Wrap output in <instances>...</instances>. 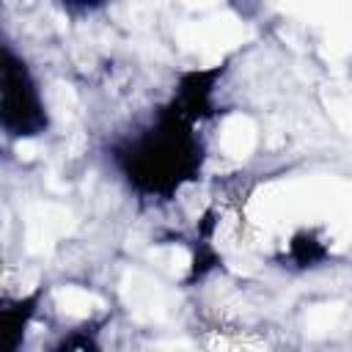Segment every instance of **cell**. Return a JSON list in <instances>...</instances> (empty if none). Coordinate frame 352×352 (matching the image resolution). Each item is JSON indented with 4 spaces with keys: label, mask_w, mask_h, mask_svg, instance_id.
Returning a JSON list of instances; mask_svg holds the SVG:
<instances>
[{
    "label": "cell",
    "mask_w": 352,
    "mask_h": 352,
    "mask_svg": "<svg viewBox=\"0 0 352 352\" xmlns=\"http://www.w3.org/2000/svg\"><path fill=\"white\" fill-rule=\"evenodd\" d=\"M118 294H121L129 316L138 322H146V324L168 322L179 302V297L170 289H165L157 278H151L143 270H124Z\"/></svg>",
    "instance_id": "1"
},
{
    "label": "cell",
    "mask_w": 352,
    "mask_h": 352,
    "mask_svg": "<svg viewBox=\"0 0 352 352\" xmlns=\"http://www.w3.org/2000/svg\"><path fill=\"white\" fill-rule=\"evenodd\" d=\"M74 228L77 220L72 209H66L63 204H52V201L33 204L25 212V248L33 256H44L55 248L60 236H69Z\"/></svg>",
    "instance_id": "2"
},
{
    "label": "cell",
    "mask_w": 352,
    "mask_h": 352,
    "mask_svg": "<svg viewBox=\"0 0 352 352\" xmlns=\"http://www.w3.org/2000/svg\"><path fill=\"white\" fill-rule=\"evenodd\" d=\"M256 132H258V129H256V124H253L250 116L231 113V116L223 121V126H220V146H223V151H226L228 157L245 160V157H250L253 148H256V138H258Z\"/></svg>",
    "instance_id": "3"
},
{
    "label": "cell",
    "mask_w": 352,
    "mask_h": 352,
    "mask_svg": "<svg viewBox=\"0 0 352 352\" xmlns=\"http://www.w3.org/2000/svg\"><path fill=\"white\" fill-rule=\"evenodd\" d=\"M52 300L60 308V314L74 316V319H85L94 311L104 308V302L96 294H91L88 289H80V286H58L52 292Z\"/></svg>",
    "instance_id": "4"
},
{
    "label": "cell",
    "mask_w": 352,
    "mask_h": 352,
    "mask_svg": "<svg viewBox=\"0 0 352 352\" xmlns=\"http://www.w3.org/2000/svg\"><path fill=\"white\" fill-rule=\"evenodd\" d=\"M344 311H346L344 302H319V305H314L305 314V319H302L305 336L308 338H324V336H330L341 324Z\"/></svg>",
    "instance_id": "5"
},
{
    "label": "cell",
    "mask_w": 352,
    "mask_h": 352,
    "mask_svg": "<svg viewBox=\"0 0 352 352\" xmlns=\"http://www.w3.org/2000/svg\"><path fill=\"white\" fill-rule=\"evenodd\" d=\"M50 110H52V118L58 124H72L77 118L80 99H77V91L72 88V82H66V80H55L52 82V88H50Z\"/></svg>",
    "instance_id": "6"
},
{
    "label": "cell",
    "mask_w": 352,
    "mask_h": 352,
    "mask_svg": "<svg viewBox=\"0 0 352 352\" xmlns=\"http://www.w3.org/2000/svg\"><path fill=\"white\" fill-rule=\"evenodd\" d=\"M148 258L162 270L168 272L170 278H182L190 272V253L182 248V245H165V248H154L148 250Z\"/></svg>",
    "instance_id": "7"
},
{
    "label": "cell",
    "mask_w": 352,
    "mask_h": 352,
    "mask_svg": "<svg viewBox=\"0 0 352 352\" xmlns=\"http://www.w3.org/2000/svg\"><path fill=\"white\" fill-rule=\"evenodd\" d=\"M330 113L336 116V121L346 129V135H352V102L349 99H327Z\"/></svg>",
    "instance_id": "8"
},
{
    "label": "cell",
    "mask_w": 352,
    "mask_h": 352,
    "mask_svg": "<svg viewBox=\"0 0 352 352\" xmlns=\"http://www.w3.org/2000/svg\"><path fill=\"white\" fill-rule=\"evenodd\" d=\"M14 275H16V283H6V286H11L14 294H30V292L36 289V283H38V272H33V270H28V272H14Z\"/></svg>",
    "instance_id": "9"
},
{
    "label": "cell",
    "mask_w": 352,
    "mask_h": 352,
    "mask_svg": "<svg viewBox=\"0 0 352 352\" xmlns=\"http://www.w3.org/2000/svg\"><path fill=\"white\" fill-rule=\"evenodd\" d=\"M14 151H16V157H19L22 162H30V160H36V157L41 154V146H38L36 140H30V138H22V140H16Z\"/></svg>",
    "instance_id": "10"
},
{
    "label": "cell",
    "mask_w": 352,
    "mask_h": 352,
    "mask_svg": "<svg viewBox=\"0 0 352 352\" xmlns=\"http://www.w3.org/2000/svg\"><path fill=\"white\" fill-rule=\"evenodd\" d=\"M151 352H195V346L184 338H170V341H157Z\"/></svg>",
    "instance_id": "11"
},
{
    "label": "cell",
    "mask_w": 352,
    "mask_h": 352,
    "mask_svg": "<svg viewBox=\"0 0 352 352\" xmlns=\"http://www.w3.org/2000/svg\"><path fill=\"white\" fill-rule=\"evenodd\" d=\"M212 352H239V349H236L228 338H217V336H214V338H212Z\"/></svg>",
    "instance_id": "12"
},
{
    "label": "cell",
    "mask_w": 352,
    "mask_h": 352,
    "mask_svg": "<svg viewBox=\"0 0 352 352\" xmlns=\"http://www.w3.org/2000/svg\"><path fill=\"white\" fill-rule=\"evenodd\" d=\"M82 143H85V138L77 132V135H74V140H72V146H69V154H72V157H77V154H80V148H82Z\"/></svg>",
    "instance_id": "13"
}]
</instances>
